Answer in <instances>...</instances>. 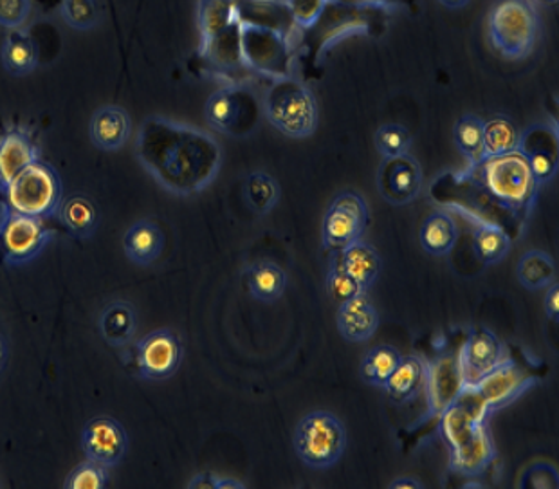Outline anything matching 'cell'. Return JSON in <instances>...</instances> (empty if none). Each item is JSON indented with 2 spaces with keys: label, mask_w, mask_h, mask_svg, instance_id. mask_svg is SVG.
<instances>
[{
  "label": "cell",
  "mask_w": 559,
  "mask_h": 489,
  "mask_svg": "<svg viewBox=\"0 0 559 489\" xmlns=\"http://www.w3.org/2000/svg\"><path fill=\"white\" fill-rule=\"evenodd\" d=\"M132 132V121L123 107L105 105L94 112L88 135L98 151L118 152L123 148Z\"/></svg>",
  "instance_id": "obj_20"
},
{
  "label": "cell",
  "mask_w": 559,
  "mask_h": 489,
  "mask_svg": "<svg viewBox=\"0 0 559 489\" xmlns=\"http://www.w3.org/2000/svg\"><path fill=\"white\" fill-rule=\"evenodd\" d=\"M329 0H287V11H289L290 19L298 24V26L312 27L317 24L318 19L323 15Z\"/></svg>",
  "instance_id": "obj_41"
},
{
  "label": "cell",
  "mask_w": 559,
  "mask_h": 489,
  "mask_svg": "<svg viewBox=\"0 0 559 489\" xmlns=\"http://www.w3.org/2000/svg\"><path fill=\"white\" fill-rule=\"evenodd\" d=\"M475 224L473 229V251L484 266H492L502 261L513 248V239L506 229L487 220L469 219Z\"/></svg>",
  "instance_id": "obj_30"
},
{
  "label": "cell",
  "mask_w": 559,
  "mask_h": 489,
  "mask_svg": "<svg viewBox=\"0 0 559 489\" xmlns=\"http://www.w3.org/2000/svg\"><path fill=\"white\" fill-rule=\"evenodd\" d=\"M82 450L85 457L105 468H115L129 450V436L115 417H93L82 432Z\"/></svg>",
  "instance_id": "obj_14"
},
{
  "label": "cell",
  "mask_w": 559,
  "mask_h": 489,
  "mask_svg": "<svg viewBox=\"0 0 559 489\" xmlns=\"http://www.w3.org/2000/svg\"><path fill=\"white\" fill-rule=\"evenodd\" d=\"M376 148L384 159L390 157H400L408 154L409 146H412V134L408 129L397 123H386L381 126L376 132Z\"/></svg>",
  "instance_id": "obj_37"
},
{
  "label": "cell",
  "mask_w": 559,
  "mask_h": 489,
  "mask_svg": "<svg viewBox=\"0 0 559 489\" xmlns=\"http://www.w3.org/2000/svg\"><path fill=\"white\" fill-rule=\"evenodd\" d=\"M57 215L60 224L74 239H91L98 228V208L85 195H73L62 201Z\"/></svg>",
  "instance_id": "obj_29"
},
{
  "label": "cell",
  "mask_w": 559,
  "mask_h": 489,
  "mask_svg": "<svg viewBox=\"0 0 559 489\" xmlns=\"http://www.w3.org/2000/svg\"><path fill=\"white\" fill-rule=\"evenodd\" d=\"M246 199L254 214H270L280 201V184L267 172L249 174L246 179Z\"/></svg>",
  "instance_id": "obj_35"
},
{
  "label": "cell",
  "mask_w": 559,
  "mask_h": 489,
  "mask_svg": "<svg viewBox=\"0 0 559 489\" xmlns=\"http://www.w3.org/2000/svg\"><path fill=\"white\" fill-rule=\"evenodd\" d=\"M464 378H462L461 365L455 355L437 356L426 363L425 389L428 414L426 419L433 421L448 406L461 396L464 391Z\"/></svg>",
  "instance_id": "obj_15"
},
{
  "label": "cell",
  "mask_w": 559,
  "mask_h": 489,
  "mask_svg": "<svg viewBox=\"0 0 559 489\" xmlns=\"http://www.w3.org/2000/svg\"><path fill=\"white\" fill-rule=\"evenodd\" d=\"M519 488L522 489H558L559 472L549 463L531 464L520 475Z\"/></svg>",
  "instance_id": "obj_40"
},
{
  "label": "cell",
  "mask_w": 559,
  "mask_h": 489,
  "mask_svg": "<svg viewBox=\"0 0 559 489\" xmlns=\"http://www.w3.org/2000/svg\"><path fill=\"white\" fill-rule=\"evenodd\" d=\"M135 157L154 181L177 198L206 190L223 167V148L213 135L160 116L141 123Z\"/></svg>",
  "instance_id": "obj_1"
},
{
  "label": "cell",
  "mask_w": 559,
  "mask_h": 489,
  "mask_svg": "<svg viewBox=\"0 0 559 489\" xmlns=\"http://www.w3.org/2000/svg\"><path fill=\"white\" fill-rule=\"evenodd\" d=\"M378 188L386 203H412L423 192V168L409 154L384 159L379 167Z\"/></svg>",
  "instance_id": "obj_17"
},
{
  "label": "cell",
  "mask_w": 559,
  "mask_h": 489,
  "mask_svg": "<svg viewBox=\"0 0 559 489\" xmlns=\"http://www.w3.org/2000/svg\"><path fill=\"white\" fill-rule=\"evenodd\" d=\"M37 162H40V146L26 129L10 127L0 134V193Z\"/></svg>",
  "instance_id": "obj_19"
},
{
  "label": "cell",
  "mask_w": 559,
  "mask_h": 489,
  "mask_svg": "<svg viewBox=\"0 0 559 489\" xmlns=\"http://www.w3.org/2000/svg\"><path fill=\"white\" fill-rule=\"evenodd\" d=\"M135 331H138V314L132 303L124 300L109 303L99 317L102 338L115 349L130 345L134 339Z\"/></svg>",
  "instance_id": "obj_23"
},
{
  "label": "cell",
  "mask_w": 559,
  "mask_h": 489,
  "mask_svg": "<svg viewBox=\"0 0 559 489\" xmlns=\"http://www.w3.org/2000/svg\"><path fill=\"white\" fill-rule=\"evenodd\" d=\"M326 291L337 306L359 297L361 293H367L353 276L348 275L347 271L343 270L336 255H332L331 267L326 275Z\"/></svg>",
  "instance_id": "obj_38"
},
{
  "label": "cell",
  "mask_w": 559,
  "mask_h": 489,
  "mask_svg": "<svg viewBox=\"0 0 559 489\" xmlns=\"http://www.w3.org/2000/svg\"><path fill=\"white\" fill-rule=\"evenodd\" d=\"M249 295L259 302H276L284 297L287 287V273L273 261L254 262L246 271Z\"/></svg>",
  "instance_id": "obj_28"
},
{
  "label": "cell",
  "mask_w": 559,
  "mask_h": 489,
  "mask_svg": "<svg viewBox=\"0 0 559 489\" xmlns=\"http://www.w3.org/2000/svg\"><path fill=\"white\" fill-rule=\"evenodd\" d=\"M401 358H403V355L392 345L373 347V349L368 350L367 356L362 359L361 369H359L361 380L368 385L383 389L395 367L400 365Z\"/></svg>",
  "instance_id": "obj_33"
},
{
  "label": "cell",
  "mask_w": 559,
  "mask_h": 489,
  "mask_svg": "<svg viewBox=\"0 0 559 489\" xmlns=\"http://www.w3.org/2000/svg\"><path fill=\"white\" fill-rule=\"evenodd\" d=\"M461 176L469 190H477V204L480 206L477 214L467 215V219L497 224L508 231L511 239L513 234L514 237L520 235L539 188L522 152L484 157L481 162L469 165Z\"/></svg>",
  "instance_id": "obj_2"
},
{
  "label": "cell",
  "mask_w": 559,
  "mask_h": 489,
  "mask_svg": "<svg viewBox=\"0 0 559 489\" xmlns=\"http://www.w3.org/2000/svg\"><path fill=\"white\" fill-rule=\"evenodd\" d=\"M519 151L527 159L534 179L542 184L552 181L559 168V132L550 123H536L520 134Z\"/></svg>",
  "instance_id": "obj_16"
},
{
  "label": "cell",
  "mask_w": 559,
  "mask_h": 489,
  "mask_svg": "<svg viewBox=\"0 0 559 489\" xmlns=\"http://www.w3.org/2000/svg\"><path fill=\"white\" fill-rule=\"evenodd\" d=\"M334 255L343 270L347 271L365 291H368V287L372 286L381 275V267H383L381 257L372 246L362 242V239L347 246L345 250L334 251Z\"/></svg>",
  "instance_id": "obj_24"
},
{
  "label": "cell",
  "mask_w": 559,
  "mask_h": 489,
  "mask_svg": "<svg viewBox=\"0 0 559 489\" xmlns=\"http://www.w3.org/2000/svg\"><path fill=\"white\" fill-rule=\"evenodd\" d=\"M425 361L417 356H403L383 389L395 403H409L425 389Z\"/></svg>",
  "instance_id": "obj_25"
},
{
  "label": "cell",
  "mask_w": 559,
  "mask_h": 489,
  "mask_svg": "<svg viewBox=\"0 0 559 489\" xmlns=\"http://www.w3.org/2000/svg\"><path fill=\"white\" fill-rule=\"evenodd\" d=\"M506 356V347L492 331L486 327L472 331L456 356L466 386L475 385L489 374Z\"/></svg>",
  "instance_id": "obj_18"
},
{
  "label": "cell",
  "mask_w": 559,
  "mask_h": 489,
  "mask_svg": "<svg viewBox=\"0 0 559 489\" xmlns=\"http://www.w3.org/2000/svg\"><path fill=\"white\" fill-rule=\"evenodd\" d=\"M60 15L76 32L94 29L104 19L99 0H62Z\"/></svg>",
  "instance_id": "obj_36"
},
{
  "label": "cell",
  "mask_w": 559,
  "mask_h": 489,
  "mask_svg": "<svg viewBox=\"0 0 559 489\" xmlns=\"http://www.w3.org/2000/svg\"><path fill=\"white\" fill-rule=\"evenodd\" d=\"M520 134L519 127L506 116H495L484 121V156H503L519 151Z\"/></svg>",
  "instance_id": "obj_32"
},
{
  "label": "cell",
  "mask_w": 559,
  "mask_h": 489,
  "mask_svg": "<svg viewBox=\"0 0 559 489\" xmlns=\"http://www.w3.org/2000/svg\"><path fill=\"white\" fill-rule=\"evenodd\" d=\"M52 231L44 220L19 214L2 204L0 210V253L8 266L35 261L51 242Z\"/></svg>",
  "instance_id": "obj_10"
},
{
  "label": "cell",
  "mask_w": 559,
  "mask_h": 489,
  "mask_svg": "<svg viewBox=\"0 0 559 489\" xmlns=\"http://www.w3.org/2000/svg\"><path fill=\"white\" fill-rule=\"evenodd\" d=\"M389 488L392 489H423L425 485L420 482L419 479H415V477H400V479H395L394 482H390Z\"/></svg>",
  "instance_id": "obj_45"
},
{
  "label": "cell",
  "mask_w": 559,
  "mask_h": 489,
  "mask_svg": "<svg viewBox=\"0 0 559 489\" xmlns=\"http://www.w3.org/2000/svg\"><path fill=\"white\" fill-rule=\"evenodd\" d=\"M181 361L182 342L171 329H156L135 344V369L143 380H168Z\"/></svg>",
  "instance_id": "obj_13"
},
{
  "label": "cell",
  "mask_w": 559,
  "mask_h": 489,
  "mask_svg": "<svg viewBox=\"0 0 559 489\" xmlns=\"http://www.w3.org/2000/svg\"><path fill=\"white\" fill-rule=\"evenodd\" d=\"M218 489H246V485L235 479H221V482H218Z\"/></svg>",
  "instance_id": "obj_47"
},
{
  "label": "cell",
  "mask_w": 559,
  "mask_h": 489,
  "mask_svg": "<svg viewBox=\"0 0 559 489\" xmlns=\"http://www.w3.org/2000/svg\"><path fill=\"white\" fill-rule=\"evenodd\" d=\"M32 0H0V26L22 29L32 15Z\"/></svg>",
  "instance_id": "obj_42"
},
{
  "label": "cell",
  "mask_w": 559,
  "mask_h": 489,
  "mask_svg": "<svg viewBox=\"0 0 559 489\" xmlns=\"http://www.w3.org/2000/svg\"><path fill=\"white\" fill-rule=\"evenodd\" d=\"M5 358H8V345H5L4 338L0 336V370L4 367Z\"/></svg>",
  "instance_id": "obj_48"
},
{
  "label": "cell",
  "mask_w": 559,
  "mask_h": 489,
  "mask_svg": "<svg viewBox=\"0 0 559 489\" xmlns=\"http://www.w3.org/2000/svg\"><path fill=\"white\" fill-rule=\"evenodd\" d=\"M536 383V374L516 358H506L472 386L487 410L495 412L513 403Z\"/></svg>",
  "instance_id": "obj_12"
},
{
  "label": "cell",
  "mask_w": 559,
  "mask_h": 489,
  "mask_svg": "<svg viewBox=\"0 0 559 489\" xmlns=\"http://www.w3.org/2000/svg\"><path fill=\"white\" fill-rule=\"evenodd\" d=\"M4 204L19 214L51 219L63 201V182L60 174L46 162L33 163L19 178L5 188Z\"/></svg>",
  "instance_id": "obj_7"
},
{
  "label": "cell",
  "mask_w": 559,
  "mask_h": 489,
  "mask_svg": "<svg viewBox=\"0 0 559 489\" xmlns=\"http://www.w3.org/2000/svg\"><path fill=\"white\" fill-rule=\"evenodd\" d=\"M165 234L151 219L138 220L123 237L124 255L138 266H151L163 255Z\"/></svg>",
  "instance_id": "obj_22"
},
{
  "label": "cell",
  "mask_w": 559,
  "mask_h": 489,
  "mask_svg": "<svg viewBox=\"0 0 559 489\" xmlns=\"http://www.w3.org/2000/svg\"><path fill=\"white\" fill-rule=\"evenodd\" d=\"M337 331L350 344H361L372 338L379 327V312L373 308L367 293L340 303L336 314Z\"/></svg>",
  "instance_id": "obj_21"
},
{
  "label": "cell",
  "mask_w": 559,
  "mask_h": 489,
  "mask_svg": "<svg viewBox=\"0 0 559 489\" xmlns=\"http://www.w3.org/2000/svg\"><path fill=\"white\" fill-rule=\"evenodd\" d=\"M347 448V432L331 412L307 414L295 430V452L307 468L329 469L340 463Z\"/></svg>",
  "instance_id": "obj_8"
},
{
  "label": "cell",
  "mask_w": 559,
  "mask_h": 489,
  "mask_svg": "<svg viewBox=\"0 0 559 489\" xmlns=\"http://www.w3.org/2000/svg\"><path fill=\"white\" fill-rule=\"evenodd\" d=\"M201 57L223 74L231 85H239V74H246L248 63L242 52V21L234 0H201Z\"/></svg>",
  "instance_id": "obj_4"
},
{
  "label": "cell",
  "mask_w": 559,
  "mask_h": 489,
  "mask_svg": "<svg viewBox=\"0 0 559 489\" xmlns=\"http://www.w3.org/2000/svg\"><path fill=\"white\" fill-rule=\"evenodd\" d=\"M520 284L528 291H538L549 287L558 278V266L549 253L531 250L520 259L516 266Z\"/></svg>",
  "instance_id": "obj_31"
},
{
  "label": "cell",
  "mask_w": 559,
  "mask_h": 489,
  "mask_svg": "<svg viewBox=\"0 0 559 489\" xmlns=\"http://www.w3.org/2000/svg\"><path fill=\"white\" fill-rule=\"evenodd\" d=\"M539 16L533 0H497L489 11L487 32L495 51L508 60H523L539 37Z\"/></svg>",
  "instance_id": "obj_6"
},
{
  "label": "cell",
  "mask_w": 559,
  "mask_h": 489,
  "mask_svg": "<svg viewBox=\"0 0 559 489\" xmlns=\"http://www.w3.org/2000/svg\"><path fill=\"white\" fill-rule=\"evenodd\" d=\"M109 480V468H105L102 464L94 463L87 458L85 463L80 464L79 468H74L66 479V489H104Z\"/></svg>",
  "instance_id": "obj_39"
},
{
  "label": "cell",
  "mask_w": 559,
  "mask_h": 489,
  "mask_svg": "<svg viewBox=\"0 0 559 489\" xmlns=\"http://www.w3.org/2000/svg\"><path fill=\"white\" fill-rule=\"evenodd\" d=\"M491 412L481 403L472 386H464L439 417L437 430L450 452V468L464 477H478L497 457L487 417Z\"/></svg>",
  "instance_id": "obj_3"
},
{
  "label": "cell",
  "mask_w": 559,
  "mask_h": 489,
  "mask_svg": "<svg viewBox=\"0 0 559 489\" xmlns=\"http://www.w3.org/2000/svg\"><path fill=\"white\" fill-rule=\"evenodd\" d=\"M545 314L552 322H559V286L558 282H552L549 287H545Z\"/></svg>",
  "instance_id": "obj_43"
},
{
  "label": "cell",
  "mask_w": 559,
  "mask_h": 489,
  "mask_svg": "<svg viewBox=\"0 0 559 489\" xmlns=\"http://www.w3.org/2000/svg\"><path fill=\"white\" fill-rule=\"evenodd\" d=\"M262 104L246 85H228L207 98L204 116L212 129L234 138L253 134L260 123Z\"/></svg>",
  "instance_id": "obj_9"
},
{
  "label": "cell",
  "mask_w": 559,
  "mask_h": 489,
  "mask_svg": "<svg viewBox=\"0 0 559 489\" xmlns=\"http://www.w3.org/2000/svg\"><path fill=\"white\" fill-rule=\"evenodd\" d=\"M368 226L365 199L356 192H343L326 208L321 223V242L325 250L342 251L362 239Z\"/></svg>",
  "instance_id": "obj_11"
},
{
  "label": "cell",
  "mask_w": 559,
  "mask_h": 489,
  "mask_svg": "<svg viewBox=\"0 0 559 489\" xmlns=\"http://www.w3.org/2000/svg\"><path fill=\"white\" fill-rule=\"evenodd\" d=\"M262 115L276 131L293 140H304L317 131V98L304 82L290 74L273 79L264 94Z\"/></svg>",
  "instance_id": "obj_5"
},
{
  "label": "cell",
  "mask_w": 559,
  "mask_h": 489,
  "mask_svg": "<svg viewBox=\"0 0 559 489\" xmlns=\"http://www.w3.org/2000/svg\"><path fill=\"white\" fill-rule=\"evenodd\" d=\"M453 140L462 156L469 165L484 159V120L480 116L464 115L459 118L453 129Z\"/></svg>",
  "instance_id": "obj_34"
},
{
  "label": "cell",
  "mask_w": 559,
  "mask_h": 489,
  "mask_svg": "<svg viewBox=\"0 0 559 489\" xmlns=\"http://www.w3.org/2000/svg\"><path fill=\"white\" fill-rule=\"evenodd\" d=\"M420 246L433 257L450 255L459 240V226L444 210H437L426 217L419 234Z\"/></svg>",
  "instance_id": "obj_27"
},
{
  "label": "cell",
  "mask_w": 559,
  "mask_h": 489,
  "mask_svg": "<svg viewBox=\"0 0 559 489\" xmlns=\"http://www.w3.org/2000/svg\"><path fill=\"white\" fill-rule=\"evenodd\" d=\"M218 482H221V477L217 475L210 474V472H204V474H199L193 477L192 482L188 485L190 489H218Z\"/></svg>",
  "instance_id": "obj_44"
},
{
  "label": "cell",
  "mask_w": 559,
  "mask_h": 489,
  "mask_svg": "<svg viewBox=\"0 0 559 489\" xmlns=\"http://www.w3.org/2000/svg\"><path fill=\"white\" fill-rule=\"evenodd\" d=\"M539 2H545V4H558V0H539Z\"/></svg>",
  "instance_id": "obj_49"
},
{
  "label": "cell",
  "mask_w": 559,
  "mask_h": 489,
  "mask_svg": "<svg viewBox=\"0 0 559 489\" xmlns=\"http://www.w3.org/2000/svg\"><path fill=\"white\" fill-rule=\"evenodd\" d=\"M0 60L8 73L13 76H26L38 65V47L32 35L22 29L13 32L4 38L0 49Z\"/></svg>",
  "instance_id": "obj_26"
},
{
  "label": "cell",
  "mask_w": 559,
  "mask_h": 489,
  "mask_svg": "<svg viewBox=\"0 0 559 489\" xmlns=\"http://www.w3.org/2000/svg\"><path fill=\"white\" fill-rule=\"evenodd\" d=\"M439 2L448 10H461V8H466L472 0H439Z\"/></svg>",
  "instance_id": "obj_46"
}]
</instances>
